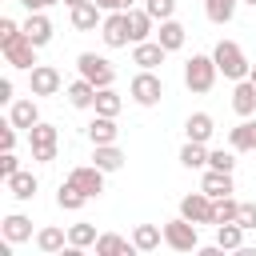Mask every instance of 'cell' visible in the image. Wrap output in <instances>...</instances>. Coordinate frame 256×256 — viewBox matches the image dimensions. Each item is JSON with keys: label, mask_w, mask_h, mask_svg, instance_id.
Here are the masks:
<instances>
[{"label": "cell", "mask_w": 256, "mask_h": 256, "mask_svg": "<svg viewBox=\"0 0 256 256\" xmlns=\"http://www.w3.org/2000/svg\"><path fill=\"white\" fill-rule=\"evenodd\" d=\"M128 92H132V100H136L140 108H152V104H160V96H164V80H160L152 68H140V72L132 76Z\"/></svg>", "instance_id": "277c9868"}, {"label": "cell", "mask_w": 256, "mask_h": 256, "mask_svg": "<svg viewBox=\"0 0 256 256\" xmlns=\"http://www.w3.org/2000/svg\"><path fill=\"white\" fill-rule=\"evenodd\" d=\"M144 8H148V16H152V20H172L176 0H144Z\"/></svg>", "instance_id": "74e56055"}, {"label": "cell", "mask_w": 256, "mask_h": 256, "mask_svg": "<svg viewBox=\"0 0 256 256\" xmlns=\"http://www.w3.org/2000/svg\"><path fill=\"white\" fill-rule=\"evenodd\" d=\"M248 80H252V84H256V64H252V72H248Z\"/></svg>", "instance_id": "7dc6e473"}, {"label": "cell", "mask_w": 256, "mask_h": 256, "mask_svg": "<svg viewBox=\"0 0 256 256\" xmlns=\"http://www.w3.org/2000/svg\"><path fill=\"white\" fill-rule=\"evenodd\" d=\"M64 96H68L72 108H92V104H96V84L80 76V80H72V84L64 88Z\"/></svg>", "instance_id": "d6986e66"}, {"label": "cell", "mask_w": 256, "mask_h": 256, "mask_svg": "<svg viewBox=\"0 0 256 256\" xmlns=\"http://www.w3.org/2000/svg\"><path fill=\"white\" fill-rule=\"evenodd\" d=\"M0 232H4V240L24 244V240H32V220H28V216H20V212H12V216H4Z\"/></svg>", "instance_id": "7402d4cb"}, {"label": "cell", "mask_w": 256, "mask_h": 256, "mask_svg": "<svg viewBox=\"0 0 256 256\" xmlns=\"http://www.w3.org/2000/svg\"><path fill=\"white\" fill-rule=\"evenodd\" d=\"M216 244L220 248H240L244 244V228H240V220H224V224H216Z\"/></svg>", "instance_id": "f1b7e54d"}, {"label": "cell", "mask_w": 256, "mask_h": 256, "mask_svg": "<svg viewBox=\"0 0 256 256\" xmlns=\"http://www.w3.org/2000/svg\"><path fill=\"white\" fill-rule=\"evenodd\" d=\"M64 4H68V8H76V4H88V0H64Z\"/></svg>", "instance_id": "bcb514c9"}, {"label": "cell", "mask_w": 256, "mask_h": 256, "mask_svg": "<svg viewBox=\"0 0 256 256\" xmlns=\"http://www.w3.org/2000/svg\"><path fill=\"white\" fill-rule=\"evenodd\" d=\"M4 184H8V192H12L16 200H32V196H36V188H40L32 172H12V176H8Z\"/></svg>", "instance_id": "4316f807"}, {"label": "cell", "mask_w": 256, "mask_h": 256, "mask_svg": "<svg viewBox=\"0 0 256 256\" xmlns=\"http://www.w3.org/2000/svg\"><path fill=\"white\" fill-rule=\"evenodd\" d=\"M68 244H72V248L96 244V228H92V224H72V228H68Z\"/></svg>", "instance_id": "e575fe53"}, {"label": "cell", "mask_w": 256, "mask_h": 256, "mask_svg": "<svg viewBox=\"0 0 256 256\" xmlns=\"http://www.w3.org/2000/svg\"><path fill=\"white\" fill-rule=\"evenodd\" d=\"M180 164H184V168H204V164H208V148H204L200 140H188V144L180 148Z\"/></svg>", "instance_id": "836d02e7"}, {"label": "cell", "mask_w": 256, "mask_h": 256, "mask_svg": "<svg viewBox=\"0 0 256 256\" xmlns=\"http://www.w3.org/2000/svg\"><path fill=\"white\" fill-rule=\"evenodd\" d=\"M236 220H240V228H244V232H248V228H256V204H240V216H236Z\"/></svg>", "instance_id": "60d3db41"}, {"label": "cell", "mask_w": 256, "mask_h": 256, "mask_svg": "<svg viewBox=\"0 0 256 256\" xmlns=\"http://www.w3.org/2000/svg\"><path fill=\"white\" fill-rule=\"evenodd\" d=\"M236 216H240V200L220 196V200H216V220H212V224H224V220H236Z\"/></svg>", "instance_id": "8d00e7d4"}, {"label": "cell", "mask_w": 256, "mask_h": 256, "mask_svg": "<svg viewBox=\"0 0 256 256\" xmlns=\"http://www.w3.org/2000/svg\"><path fill=\"white\" fill-rule=\"evenodd\" d=\"M20 28H24V24H16L12 16H4V20H0V44H4V40H12V36H16Z\"/></svg>", "instance_id": "b9f144b4"}, {"label": "cell", "mask_w": 256, "mask_h": 256, "mask_svg": "<svg viewBox=\"0 0 256 256\" xmlns=\"http://www.w3.org/2000/svg\"><path fill=\"white\" fill-rule=\"evenodd\" d=\"M28 88H32V96H56L60 92V72L52 64H36L32 76H28Z\"/></svg>", "instance_id": "8fae6325"}, {"label": "cell", "mask_w": 256, "mask_h": 256, "mask_svg": "<svg viewBox=\"0 0 256 256\" xmlns=\"http://www.w3.org/2000/svg\"><path fill=\"white\" fill-rule=\"evenodd\" d=\"M236 4H240V0H204V12H208L212 24H228V20L236 16Z\"/></svg>", "instance_id": "d6a6232c"}, {"label": "cell", "mask_w": 256, "mask_h": 256, "mask_svg": "<svg viewBox=\"0 0 256 256\" xmlns=\"http://www.w3.org/2000/svg\"><path fill=\"white\" fill-rule=\"evenodd\" d=\"M24 32H28V40H32L36 48H44V44L52 40V20H48L44 12H28V20H24Z\"/></svg>", "instance_id": "ac0fdd59"}, {"label": "cell", "mask_w": 256, "mask_h": 256, "mask_svg": "<svg viewBox=\"0 0 256 256\" xmlns=\"http://www.w3.org/2000/svg\"><path fill=\"white\" fill-rule=\"evenodd\" d=\"M208 168H216V172H232V168H236V148H232V152L212 148V152H208Z\"/></svg>", "instance_id": "d590c367"}, {"label": "cell", "mask_w": 256, "mask_h": 256, "mask_svg": "<svg viewBox=\"0 0 256 256\" xmlns=\"http://www.w3.org/2000/svg\"><path fill=\"white\" fill-rule=\"evenodd\" d=\"M56 204H60L64 212H76V208H84V204H88V196H84V192H80V188L68 180V184H60V192H56Z\"/></svg>", "instance_id": "1f68e13d"}, {"label": "cell", "mask_w": 256, "mask_h": 256, "mask_svg": "<svg viewBox=\"0 0 256 256\" xmlns=\"http://www.w3.org/2000/svg\"><path fill=\"white\" fill-rule=\"evenodd\" d=\"M20 4H24L28 12H44L48 4H64V0H20Z\"/></svg>", "instance_id": "ee69618b"}, {"label": "cell", "mask_w": 256, "mask_h": 256, "mask_svg": "<svg viewBox=\"0 0 256 256\" xmlns=\"http://www.w3.org/2000/svg\"><path fill=\"white\" fill-rule=\"evenodd\" d=\"M184 24L180 20H160V28H156V40L168 48V52H176V48H184Z\"/></svg>", "instance_id": "d4e9b609"}, {"label": "cell", "mask_w": 256, "mask_h": 256, "mask_svg": "<svg viewBox=\"0 0 256 256\" xmlns=\"http://www.w3.org/2000/svg\"><path fill=\"white\" fill-rule=\"evenodd\" d=\"M76 68H80V76L92 80L96 88H112V80H116L112 60H104V56H96V52H80V56H76Z\"/></svg>", "instance_id": "8992f818"}, {"label": "cell", "mask_w": 256, "mask_h": 256, "mask_svg": "<svg viewBox=\"0 0 256 256\" xmlns=\"http://www.w3.org/2000/svg\"><path fill=\"white\" fill-rule=\"evenodd\" d=\"M136 244L132 240H124L120 232H100L96 236V256H128Z\"/></svg>", "instance_id": "603a6c76"}, {"label": "cell", "mask_w": 256, "mask_h": 256, "mask_svg": "<svg viewBox=\"0 0 256 256\" xmlns=\"http://www.w3.org/2000/svg\"><path fill=\"white\" fill-rule=\"evenodd\" d=\"M200 188H204L212 200H220V196H232V192H236V188H232V172H216V168H208V172H204Z\"/></svg>", "instance_id": "44dd1931"}, {"label": "cell", "mask_w": 256, "mask_h": 256, "mask_svg": "<svg viewBox=\"0 0 256 256\" xmlns=\"http://www.w3.org/2000/svg\"><path fill=\"white\" fill-rule=\"evenodd\" d=\"M92 164H96V168H104V172H116V168L124 164V152H120L116 144H96V152H92Z\"/></svg>", "instance_id": "83f0119b"}, {"label": "cell", "mask_w": 256, "mask_h": 256, "mask_svg": "<svg viewBox=\"0 0 256 256\" xmlns=\"http://www.w3.org/2000/svg\"><path fill=\"white\" fill-rule=\"evenodd\" d=\"M64 244H68V236H64V228H40L36 232V248L40 252H64Z\"/></svg>", "instance_id": "f546056e"}, {"label": "cell", "mask_w": 256, "mask_h": 256, "mask_svg": "<svg viewBox=\"0 0 256 256\" xmlns=\"http://www.w3.org/2000/svg\"><path fill=\"white\" fill-rule=\"evenodd\" d=\"M104 8L96 4V0H88V4H76L72 8V28H80V32H92L96 24H104V16H100Z\"/></svg>", "instance_id": "e0dca14e"}, {"label": "cell", "mask_w": 256, "mask_h": 256, "mask_svg": "<svg viewBox=\"0 0 256 256\" xmlns=\"http://www.w3.org/2000/svg\"><path fill=\"white\" fill-rule=\"evenodd\" d=\"M12 172H20V160H16V152H0V180H8Z\"/></svg>", "instance_id": "ab89813d"}, {"label": "cell", "mask_w": 256, "mask_h": 256, "mask_svg": "<svg viewBox=\"0 0 256 256\" xmlns=\"http://www.w3.org/2000/svg\"><path fill=\"white\" fill-rule=\"evenodd\" d=\"M152 16H148V8H128V32H132V44H140V40H148L152 36Z\"/></svg>", "instance_id": "cb8c5ba5"}, {"label": "cell", "mask_w": 256, "mask_h": 256, "mask_svg": "<svg viewBox=\"0 0 256 256\" xmlns=\"http://www.w3.org/2000/svg\"><path fill=\"white\" fill-rule=\"evenodd\" d=\"M16 132H20V128H16L12 120L0 124V152H12V148H16Z\"/></svg>", "instance_id": "f35d334b"}, {"label": "cell", "mask_w": 256, "mask_h": 256, "mask_svg": "<svg viewBox=\"0 0 256 256\" xmlns=\"http://www.w3.org/2000/svg\"><path fill=\"white\" fill-rule=\"evenodd\" d=\"M8 120H12L16 128H24V132H28L32 124H40V108H36V100H32V96H28V100H12V104H8Z\"/></svg>", "instance_id": "4fadbf2b"}, {"label": "cell", "mask_w": 256, "mask_h": 256, "mask_svg": "<svg viewBox=\"0 0 256 256\" xmlns=\"http://www.w3.org/2000/svg\"><path fill=\"white\" fill-rule=\"evenodd\" d=\"M164 56H168V48L160 44V40H140L136 48H132V64H140V68H160L164 64Z\"/></svg>", "instance_id": "7c38bea8"}, {"label": "cell", "mask_w": 256, "mask_h": 256, "mask_svg": "<svg viewBox=\"0 0 256 256\" xmlns=\"http://www.w3.org/2000/svg\"><path fill=\"white\" fill-rule=\"evenodd\" d=\"M184 132H188V140L208 144V140H212V132H216V120H212L208 112H192V116L184 120Z\"/></svg>", "instance_id": "ffe728a7"}, {"label": "cell", "mask_w": 256, "mask_h": 256, "mask_svg": "<svg viewBox=\"0 0 256 256\" xmlns=\"http://www.w3.org/2000/svg\"><path fill=\"white\" fill-rule=\"evenodd\" d=\"M228 144L236 148V152H256V120H240L236 128H228Z\"/></svg>", "instance_id": "2e32d148"}, {"label": "cell", "mask_w": 256, "mask_h": 256, "mask_svg": "<svg viewBox=\"0 0 256 256\" xmlns=\"http://www.w3.org/2000/svg\"><path fill=\"white\" fill-rule=\"evenodd\" d=\"M0 52H4V60H8L12 68H28V72L36 68V44L28 40V32H24V28H20L12 40H4V44H0Z\"/></svg>", "instance_id": "52a82bcc"}, {"label": "cell", "mask_w": 256, "mask_h": 256, "mask_svg": "<svg viewBox=\"0 0 256 256\" xmlns=\"http://www.w3.org/2000/svg\"><path fill=\"white\" fill-rule=\"evenodd\" d=\"M216 76H220V68H216L212 56H192V60L184 64V84H188V92H212Z\"/></svg>", "instance_id": "7a4b0ae2"}, {"label": "cell", "mask_w": 256, "mask_h": 256, "mask_svg": "<svg viewBox=\"0 0 256 256\" xmlns=\"http://www.w3.org/2000/svg\"><path fill=\"white\" fill-rule=\"evenodd\" d=\"M28 144H32V160H40V164H52L56 160V144H60V132H56V124H32L28 132Z\"/></svg>", "instance_id": "3957f363"}, {"label": "cell", "mask_w": 256, "mask_h": 256, "mask_svg": "<svg viewBox=\"0 0 256 256\" xmlns=\"http://www.w3.org/2000/svg\"><path fill=\"white\" fill-rule=\"evenodd\" d=\"M12 100H16V96H12V80L4 76V80H0V104H12Z\"/></svg>", "instance_id": "f6af8a7d"}, {"label": "cell", "mask_w": 256, "mask_h": 256, "mask_svg": "<svg viewBox=\"0 0 256 256\" xmlns=\"http://www.w3.org/2000/svg\"><path fill=\"white\" fill-rule=\"evenodd\" d=\"M96 4H100L104 12H128V8H132V0H96Z\"/></svg>", "instance_id": "7bdbcfd3"}, {"label": "cell", "mask_w": 256, "mask_h": 256, "mask_svg": "<svg viewBox=\"0 0 256 256\" xmlns=\"http://www.w3.org/2000/svg\"><path fill=\"white\" fill-rule=\"evenodd\" d=\"M100 36H104L108 48H124V44L132 40V32H128V12H108L104 24H100Z\"/></svg>", "instance_id": "9c48e42d"}, {"label": "cell", "mask_w": 256, "mask_h": 256, "mask_svg": "<svg viewBox=\"0 0 256 256\" xmlns=\"http://www.w3.org/2000/svg\"><path fill=\"white\" fill-rule=\"evenodd\" d=\"M232 108H236V116H252L256 112V84L244 76V80H236V88H232Z\"/></svg>", "instance_id": "9a60e30c"}, {"label": "cell", "mask_w": 256, "mask_h": 256, "mask_svg": "<svg viewBox=\"0 0 256 256\" xmlns=\"http://www.w3.org/2000/svg\"><path fill=\"white\" fill-rule=\"evenodd\" d=\"M244 4H252V8H256V0H244Z\"/></svg>", "instance_id": "c3c4849f"}, {"label": "cell", "mask_w": 256, "mask_h": 256, "mask_svg": "<svg viewBox=\"0 0 256 256\" xmlns=\"http://www.w3.org/2000/svg\"><path fill=\"white\" fill-rule=\"evenodd\" d=\"M116 136H120L116 116H100V112H96V120L88 124V140H92V148H96V144H116Z\"/></svg>", "instance_id": "5bb4252c"}, {"label": "cell", "mask_w": 256, "mask_h": 256, "mask_svg": "<svg viewBox=\"0 0 256 256\" xmlns=\"http://www.w3.org/2000/svg\"><path fill=\"white\" fill-rule=\"evenodd\" d=\"M164 244L172 252H192V248H200V232L188 216H176V220L164 224Z\"/></svg>", "instance_id": "5b68a950"}, {"label": "cell", "mask_w": 256, "mask_h": 256, "mask_svg": "<svg viewBox=\"0 0 256 256\" xmlns=\"http://www.w3.org/2000/svg\"><path fill=\"white\" fill-rule=\"evenodd\" d=\"M180 216H188L192 224H212L216 220V200L200 188V192H188L184 200H180Z\"/></svg>", "instance_id": "ba28073f"}, {"label": "cell", "mask_w": 256, "mask_h": 256, "mask_svg": "<svg viewBox=\"0 0 256 256\" xmlns=\"http://www.w3.org/2000/svg\"><path fill=\"white\" fill-rule=\"evenodd\" d=\"M160 240H164V228H156V224H136V232H132L136 252H156Z\"/></svg>", "instance_id": "484cf974"}, {"label": "cell", "mask_w": 256, "mask_h": 256, "mask_svg": "<svg viewBox=\"0 0 256 256\" xmlns=\"http://www.w3.org/2000/svg\"><path fill=\"white\" fill-rule=\"evenodd\" d=\"M212 60H216V68H220L228 80H244V76L252 72L248 56H244V48H240L236 40H220V44H216V52H212Z\"/></svg>", "instance_id": "6da1fadb"}, {"label": "cell", "mask_w": 256, "mask_h": 256, "mask_svg": "<svg viewBox=\"0 0 256 256\" xmlns=\"http://www.w3.org/2000/svg\"><path fill=\"white\" fill-rule=\"evenodd\" d=\"M68 180H72L88 200L104 192V168H96V164H80V168H72V172H68Z\"/></svg>", "instance_id": "30bf717a"}, {"label": "cell", "mask_w": 256, "mask_h": 256, "mask_svg": "<svg viewBox=\"0 0 256 256\" xmlns=\"http://www.w3.org/2000/svg\"><path fill=\"white\" fill-rule=\"evenodd\" d=\"M100 116H120V108H124V100H120V92H112V88H96V104H92Z\"/></svg>", "instance_id": "4dcf8cb0"}]
</instances>
